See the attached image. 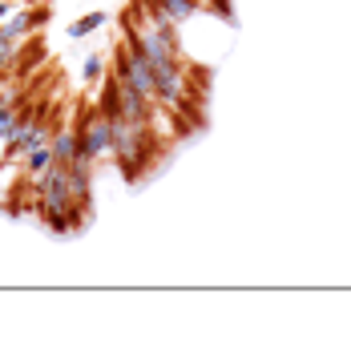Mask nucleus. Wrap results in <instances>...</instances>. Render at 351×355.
Here are the masks:
<instances>
[{
	"instance_id": "f257e3e1",
	"label": "nucleus",
	"mask_w": 351,
	"mask_h": 355,
	"mask_svg": "<svg viewBox=\"0 0 351 355\" xmlns=\"http://www.w3.org/2000/svg\"><path fill=\"white\" fill-rule=\"evenodd\" d=\"M110 157L117 162V170L137 182L154 166L157 157V130L146 125V121H133V117H113L110 121Z\"/></svg>"
},
{
	"instance_id": "9b49d317",
	"label": "nucleus",
	"mask_w": 351,
	"mask_h": 355,
	"mask_svg": "<svg viewBox=\"0 0 351 355\" xmlns=\"http://www.w3.org/2000/svg\"><path fill=\"white\" fill-rule=\"evenodd\" d=\"M24 4H41V0H24Z\"/></svg>"
},
{
	"instance_id": "1a4fd4ad",
	"label": "nucleus",
	"mask_w": 351,
	"mask_h": 355,
	"mask_svg": "<svg viewBox=\"0 0 351 355\" xmlns=\"http://www.w3.org/2000/svg\"><path fill=\"white\" fill-rule=\"evenodd\" d=\"M12 61H17V41H8V37L0 33V77L12 69Z\"/></svg>"
},
{
	"instance_id": "423d86ee",
	"label": "nucleus",
	"mask_w": 351,
	"mask_h": 355,
	"mask_svg": "<svg viewBox=\"0 0 351 355\" xmlns=\"http://www.w3.org/2000/svg\"><path fill=\"white\" fill-rule=\"evenodd\" d=\"M162 8H166V17L178 24H186V21H194L198 12H202V0H157Z\"/></svg>"
},
{
	"instance_id": "0eeeda50",
	"label": "nucleus",
	"mask_w": 351,
	"mask_h": 355,
	"mask_svg": "<svg viewBox=\"0 0 351 355\" xmlns=\"http://www.w3.org/2000/svg\"><path fill=\"white\" fill-rule=\"evenodd\" d=\"M49 166H53V146H49V141L24 154V174H28V178H41Z\"/></svg>"
},
{
	"instance_id": "20e7f679",
	"label": "nucleus",
	"mask_w": 351,
	"mask_h": 355,
	"mask_svg": "<svg viewBox=\"0 0 351 355\" xmlns=\"http://www.w3.org/2000/svg\"><path fill=\"white\" fill-rule=\"evenodd\" d=\"M49 146H53V162L69 166V162L77 157V130H57L49 137Z\"/></svg>"
},
{
	"instance_id": "9d476101",
	"label": "nucleus",
	"mask_w": 351,
	"mask_h": 355,
	"mask_svg": "<svg viewBox=\"0 0 351 355\" xmlns=\"http://www.w3.org/2000/svg\"><path fill=\"white\" fill-rule=\"evenodd\" d=\"M17 8H21V0H0V24L8 21V17H12Z\"/></svg>"
},
{
	"instance_id": "7ed1b4c3",
	"label": "nucleus",
	"mask_w": 351,
	"mask_h": 355,
	"mask_svg": "<svg viewBox=\"0 0 351 355\" xmlns=\"http://www.w3.org/2000/svg\"><path fill=\"white\" fill-rule=\"evenodd\" d=\"M97 110L105 113V117H121V89H117V77L113 73H105L101 77V93H97Z\"/></svg>"
},
{
	"instance_id": "f03ea898",
	"label": "nucleus",
	"mask_w": 351,
	"mask_h": 355,
	"mask_svg": "<svg viewBox=\"0 0 351 355\" xmlns=\"http://www.w3.org/2000/svg\"><path fill=\"white\" fill-rule=\"evenodd\" d=\"M77 157L81 162H101L110 157V117L97 105H81L77 113Z\"/></svg>"
},
{
	"instance_id": "39448f33",
	"label": "nucleus",
	"mask_w": 351,
	"mask_h": 355,
	"mask_svg": "<svg viewBox=\"0 0 351 355\" xmlns=\"http://www.w3.org/2000/svg\"><path fill=\"white\" fill-rule=\"evenodd\" d=\"M105 21H110L105 12H85V17H77V21L65 28V37H69V41H85L89 33H97V28H101Z\"/></svg>"
},
{
	"instance_id": "6e6552de",
	"label": "nucleus",
	"mask_w": 351,
	"mask_h": 355,
	"mask_svg": "<svg viewBox=\"0 0 351 355\" xmlns=\"http://www.w3.org/2000/svg\"><path fill=\"white\" fill-rule=\"evenodd\" d=\"M81 77H85L89 85H93V81H101V77H105V61H101L97 53H89L85 65H81Z\"/></svg>"
}]
</instances>
